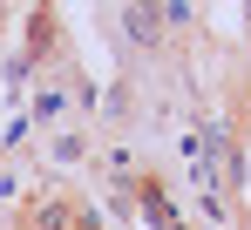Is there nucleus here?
Wrapping results in <instances>:
<instances>
[{
    "label": "nucleus",
    "mask_w": 251,
    "mask_h": 230,
    "mask_svg": "<svg viewBox=\"0 0 251 230\" xmlns=\"http://www.w3.org/2000/svg\"><path fill=\"white\" fill-rule=\"evenodd\" d=\"M21 230H75V196L68 190H41L34 203H27Z\"/></svg>",
    "instance_id": "obj_1"
},
{
    "label": "nucleus",
    "mask_w": 251,
    "mask_h": 230,
    "mask_svg": "<svg viewBox=\"0 0 251 230\" xmlns=\"http://www.w3.org/2000/svg\"><path fill=\"white\" fill-rule=\"evenodd\" d=\"M129 34H136V41H163V27H156L150 7H129Z\"/></svg>",
    "instance_id": "obj_2"
}]
</instances>
